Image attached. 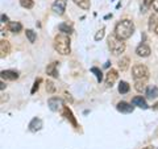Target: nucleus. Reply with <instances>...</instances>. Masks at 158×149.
I'll use <instances>...</instances> for the list:
<instances>
[{
    "label": "nucleus",
    "instance_id": "72a5a7b5",
    "mask_svg": "<svg viewBox=\"0 0 158 149\" xmlns=\"http://www.w3.org/2000/svg\"><path fill=\"white\" fill-rule=\"evenodd\" d=\"M154 32H156V34H158V24H157L156 28H154Z\"/></svg>",
    "mask_w": 158,
    "mask_h": 149
},
{
    "label": "nucleus",
    "instance_id": "2f4dec72",
    "mask_svg": "<svg viewBox=\"0 0 158 149\" xmlns=\"http://www.w3.org/2000/svg\"><path fill=\"white\" fill-rule=\"evenodd\" d=\"M2 21L3 23H8V16H6V15H2Z\"/></svg>",
    "mask_w": 158,
    "mask_h": 149
},
{
    "label": "nucleus",
    "instance_id": "a211bd4d",
    "mask_svg": "<svg viewBox=\"0 0 158 149\" xmlns=\"http://www.w3.org/2000/svg\"><path fill=\"white\" fill-rule=\"evenodd\" d=\"M146 96L149 98V99H156L158 96V88L156 86H150V87H148L146 88Z\"/></svg>",
    "mask_w": 158,
    "mask_h": 149
},
{
    "label": "nucleus",
    "instance_id": "423d86ee",
    "mask_svg": "<svg viewBox=\"0 0 158 149\" xmlns=\"http://www.w3.org/2000/svg\"><path fill=\"white\" fill-rule=\"evenodd\" d=\"M66 6H67V0H56L52 6V9L56 15H59V16H61V15L65 13Z\"/></svg>",
    "mask_w": 158,
    "mask_h": 149
},
{
    "label": "nucleus",
    "instance_id": "2eb2a0df",
    "mask_svg": "<svg viewBox=\"0 0 158 149\" xmlns=\"http://www.w3.org/2000/svg\"><path fill=\"white\" fill-rule=\"evenodd\" d=\"M57 67H58V62H52L50 65H49L46 67V73H48V75H50L53 78H58V70H57Z\"/></svg>",
    "mask_w": 158,
    "mask_h": 149
},
{
    "label": "nucleus",
    "instance_id": "bb28decb",
    "mask_svg": "<svg viewBox=\"0 0 158 149\" xmlns=\"http://www.w3.org/2000/svg\"><path fill=\"white\" fill-rule=\"evenodd\" d=\"M104 34H106V29L104 28L99 29V31L96 32V34H95V41H100V40L104 37Z\"/></svg>",
    "mask_w": 158,
    "mask_h": 149
},
{
    "label": "nucleus",
    "instance_id": "7c9ffc66",
    "mask_svg": "<svg viewBox=\"0 0 158 149\" xmlns=\"http://www.w3.org/2000/svg\"><path fill=\"white\" fill-rule=\"evenodd\" d=\"M152 7H153V9H154L156 12H158V0H153Z\"/></svg>",
    "mask_w": 158,
    "mask_h": 149
},
{
    "label": "nucleus",
    "instance_id": "f257e3e1",
    "mask_svg": "<svg viewBox=\"0 0 158 149\" xmlns=\"http://www.w3.org/2000/svg\"><path fill=\"white\" fill-rule=\"evenodd\" d=\"M133 33H135V24H133L132 20L124 19V20H121V21H118L116 24V27H115V36L117 38L125 41V40L132 37Z\"/></svg>",
    "mask_w": 158,
    "mask_h": 149
},
{
    "label": "nucleus",
    "instance_id": "c756f323",
    "mask_svg": "<svg viewBox=\"0 0 158 149\" xmlns=\"http://www.w3.org/2000/svg\"><path fill=\"white\" fill-rule=\"evenodd\" d=\"M156 21H157V16H150L149 19V31H153V29L156 28Z\"/></svg>",
    "mask_w": 158,
    "mask_h": 149
},
{
    "label": "nucleus",
    "instance_id": "ddd939ff",
    "mask_svg": "<svg viewBox=\"0 0 158 149\" xmlns=\"http://www.w3.org/2000/svg\"><path fill=\"white\" fill-rule=\"evenodd\" d=\"M132 104L135 107H140V108H142V110H148L149 108V106H148V103H146V100L142 96H135L132 99Z\"/></svg>",
    "mask_w": 158,
    "mask_h": 149
},
{
    "label": "nucleus",
    "instance_id": "cd10ccee",
    "mask_svg": "<svg viewBox=\"0 0 158 149\" xmlns=\"http://www.w3.org/2000/svg\"><path fill=\"white\" fill-rule=\"evenodd\" d=\"M152 4H153V0H144V3H142V6H141V12H146V9L149 8Z\"/></svg>",
    "mask_w": 158,
    "mask_h": 149
},
{
    "label": "nucleus",
    "instance_id": "a878e982",
    "mask_svg": "<svg viewBox=\"0 0 158 149\" xmlns=\"http://www.w3.org/2000/svg\"><path fill=\"white\" fill-rule=\"evenodd\" d=\"M42 82V79L41 78H37L36 81H34V83H33V87H32V90H31V94H36V91L40 88V83Z\"/></svg>",
    "mask_w": 158,
    "mask_h": 149
},
{
    "label": "nucleus",
    "instance_id": "c85d7f7f",
    "mask_svg": "<svg viewBox=\"0 0 158 149\" xmlns=\"http://www.w3.org/2000/svg\"><path fill=\"white\" fill-rule=\"evenodd\" d=\"M46 91L49 94H53L54 91H56V86H54V83L52 81H48L46 82Z\"/></svg>",
    "mask_w": 158,
    "mask_h": 149
},
{
    "label": "nucleus",
    "instance_id": "5701e85b",
    "mask_svg": "<svg viewBox=\"0 0 158 149\" xmlns=\"http://www.w3.org/2000/svg\"><path fill=\"white\" fill-rule=\"evenodd\" d=\"M25 34H27V38L29 40V42L31 44H34L36 42V40H37V34L34 31H32V29H27L25 31Z\"/></svg>",
    "mask_w": 158,
    "mask_h": 149
},
{
    "label": "nucleus",
    "instance_id": "20e7f679",
    "mask_svg": "<svg viewBox=\"0 0 158 149\" xmlns=\"http://www.w3.org/2000/svg\"><path fill=\"white\" fill-rule=\"evenodd\" d=\"M149 69H148L145 65H135L132 67V75L135 79H146L149 78Z\"/></svg>",
    "mask_w": 158,
    "mask_h": 149
},
{
    "label": "nucleus",
    "instance_id": "7ed1b4c3",
    "mask_svg": "<svg viewBox=\"0 0 158 149\" xmlns=\"http://www.w3.org/2000/svg\"><path fill=\"white\" fill-rule=\"evenodd\" d=\"M107 42H108V48H110L111 53L113 56H120L121 53H124L125 50V42L123 40L117 38L115 34H112L107 38Z\"/></svg>",
    "mask_w": 158,
    "mask_h": 149
},
{
    "label": "nucleus",
    "instance_id": "9d476101",
    "mask_svg": "<svg viewBox=\"0 0 158 149\" xmlns=\"http://www.w3.org/2000/svg\"><path fill=\"white\" fill-rule=\"evenodd\" d=\"M0 77H2L3 81H16L19 78V73L15 70H2Z\"/></svg>",
    "mask_w": 158,
    "mask_h": 149
},
{
    "label": "nucleus",
    "instance_id": "0eeeda50",
    "mask_svg": "<svg viewBox=\"0 0 158 149\" xmlns=\"http://www.w3.org/2000/svg\"><path fill=\"white\" fill-rule=\"evenodd\" d=\"M117 78H118L117 70H115V69H111V70H108V73L106 74V86L107 87H112L113 84L116 83Z\"/></svg>",
    "mask_w": 158,
    "mask_h": 149
},
{
    "label": "nucleus",
    "instance_id": "39448f33",
    "mask_svg": "<svg viewBox=\"0 0 158 149\" xmlns=\"http://www.w3.org/2000/svg\"><path fill=\"white\" fill-rule=\"evenodd\" d=\"M48 106H49V108H50L52 111L57 112V111L63 110V107H65V102H63L61 98H58V96H53V98H50L48 100Z\"/></svg>",
    "mask_w": 158,
    "mask_h": 149
},
{
    "label": "nucleus",
    "instance_id": "473e14b6",
    "mask_svg": "<svg viewBox=\"0 0 158 149\" xmlns=\"http://www.w3.org/2000/svg\"><path fill=\"white\" fill-rule=\"evenodd\" d=\"M0 84H2V86H0V88H2V91H4V88H6V83H4V82H2Z\"/></svg>",
    "mask_w": 158,
    "mask_h": 149
},
{
    "label": "nucleus",
    "instance_id": "f8f14e48",
    "mask_svg": "<svg viewBox=\"0 0 158 149\" xmlns=\"http://www.w3.org/2000/svg\"><path fill=\"white\" fill-rule=\"evenodd\" d=\"M9 53H11V45H9V42L7 40L3 38L2 41H0V57L4 58V57H7Z\"/></svg>",
    "mask_w": 158,
    "mask_h": 149
},
{
    "label": "nucleus",
    "instance_id": "b1692460",
    "mask_svg": "<svg viewBox=\"0 0 158 149\" xmlns=\"http://www.w3.org/2000/svg\"><path fill=\"white\" fill-rule=\"evenodd\" d=\"M91 73L95 74V77H96V79H98L99 83L103 81V73H102V70H100L99 67H91Z\"/></svg>",
    "mask_w": 158,
    "mask_h": 149
},
{
    "label": "nucleus",
    "instance_id": "c9c22d12",
    "mask_svg": "<svg viewBox=\"0 0 158 149\" xmlns=\"http://www.w3.org/2000/svg\"><path fill=\"white\" fill-rule=\"evenodd\" d=\"M154 108H156V110H158V103H156V104H154Z\"/></svg>",
    "mask_w": 158,
    "mask_h": 149
},
{
    "label": "nucleus",
    "instance_id": "4468645a",
    "mask_svg": "<svg viewBox=\"0 0 158 149\" xmlns=\"http://www.w3.org/2000/svg\"><path fill=\"white\" fill-rule=\"evenodd\" d=\"M63 116H65V117L67 119V120L73 124V127H75V128L78 127V123H77V120H75V117H74L71 110H70V108H69L67 106L63 107Z\"/></svg>",
    "mask_w": 158,
    "mask_h": 149
},
{
    "label": "nucleus",
    "instance_id": "f3484780",
    "mask_svg": "<svg viewBox=\"0 0 158 149\" xmlns=\"http://www.w3.org/2000/svg\"><path fill=\"white\" fill-rule=\"evenodd\" d=\"M135 88L138 92L146 91V79H135Z\"/></svg>",
    "mask_w": 158,
    "mask_h": 149
},
{
    "label": "nucleus",
    "instance_id": "f704fd0d",
    "mask_svg": "<svg viewBox=\"0 0 158 149\" xmlns=\"http://www.w3.org/2000/svg\"><path fill=\"white\" fill-rule=\"evenodd\" d=\"M144 149H157V148H154V147H146V148H144Z\"/></svg>",
    "mask_w": 158,
    "mask_h": 149
},
{
    "label": "nucleus",
    "instance_id": "4be33fe9",
    "mask_svg": "<svg viewBox=\"0 0 158 149\" xmlns=\"http://www.w3.org/2000/svg\"><path fill=\"white\" fill-rule=\"evenodd\" d=\"M128 67H129V58L123 57L120 61H118V69H120L121 71H124V70H127Z\"/></svg>",
    "mask_w": 158,
    "mask_h": 149
},
{
    "label": "nucleus",
    "instance_id": "9b49d317",
    "mask_svg": "<svg viewBox=\"0 0 158 149\" xmlns=\"http://www.w3.org/2000/svg\"><path fill=\"white\" fill-rule=\"evenodd\" d=\"M44 123L40 117H33L31 123H29V131L31 132H38L40 130H42Z\"/></svg>",
    "mask_w": 158,
    "mask_h": 149
},
{
    "label": "nucleus",
    "instance_id": "393cba45",
    "mask_svg": "<svg viewBox=\"0 0 158 149\" xmlns=\"http://www.w3.org/2000/svg\"><path fill=\"white\" fill-rule=\"evenodd\" d=\"M20 6H21L23 8L31 9L34 6V2H33V0H20Z\"/></svg>",
    "mask_w": 158,
    "mask_h": 149
},
{
    "label": "nucleus",
    "instance_id": "412c9836",
    "mask_svg": "<svg viewBox=\"0 0 158 149\" xmlns=\"http://www.w3.org/2000/svg\"><path fill=\"white\" fill-rule=\"evenodd\" d=\"M58 29H59V32H61V33H66V34H71V33H73V28L69 25L67 23L59 24V25H58Z\"/></svg>",
    "mask_w": 158,
    "mask_h": 149
},
{
    "label": "nucleus",
    "instance_id": "1a4fd4ad",
    "mask_svg": "<svg viewBox=\"0 0 158 149\" xmlns=\"http://www.w3.org/2000/svg\"><path fill=\"white\" fill-rule=\"evenodd\" d=\"M116 110L121 113H132L133 110H135V106H132V104L127 102H118L116 106Z\"/></svg>",
    "mask_w": 158,
    "mask_h": 149
},
{
    "label": "nucleus",
    "instance_id": "aec40b11",
    "mask_svg": "<svg viewBox=\"0 0 158 149\" xmlns=\"http://www.w3.org/2000/svg\"><path fill=\"white\" fill-rule=\"evenodd\" d=\"M118 92L120 94H127V92H129L131 90V86H129V83L125 82V81H121L120 83H118Z\"/></svg>",
    "mask_w": 158,
    "mask_h": 149
},
{
    "label": "nucleus",
    "instance_id": "dca6fc26",
    "mask_svg": "<svg viewBox=\"0 0 158 149\" xmlns=\"http://www.w3.org/2000/svg\"><path fill=\"white\" fill-rule=\"evenodd\" d=\"M8 31L12 33H20L23 31V25L17 21H9L8 23Z\"/></svg>",
    "mask_w": 158,
    "mask_h": 149
},
{
    "label": "nucleus",
    "instance_id": "6e6552de",
    "mask_svg": "<svg viewBox=\"0 0 158 149\" xmlns=\"http://www.w3.org/2000/svg\"><path fill=\"white\" fill-rule=\"evenodd\" d=\"M150 53H152V50H150V48L146 45V44H140L137 48H136V54L138 57H142V58H145V57H149L150 56Z\"/></svg>",
    "mask_w": 158,
    "mask_h": 149
},
{
    "label": "nucleus",
    "instance_id": "f03ea898",
    "mask_svg": "<svg viewBox=\"0 0 158 149\" xmlns=\"http://www.w3.org/2000/svg\"><path fill=\"white\" fill-rule=\"evenodd\" d=\"M54 49L61 56H69L71 53V40L70 34L66 33H58L54 37Z\"/></svg>",
    "mask_w": 158,
    "mask_h": 149
},
{
    "label": "nucleus",
    "instance_id": "6ab92c4d",
    "mask_svg": "<svg viewBox=\"0 0 158 149\" xmlns=\"http://www.w3.org/2000/svg\"><path fill=\"white\" fill-rule=\"evenodd\" d=\"M73 2L75 3L78 7H81L82 9H85V11H87V9H90V7H91L90 0H73Z\"/></svg>",
    "mask_w": 158,
    "mask_h": 149
}]
</instances>
